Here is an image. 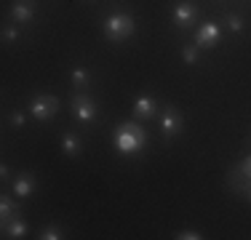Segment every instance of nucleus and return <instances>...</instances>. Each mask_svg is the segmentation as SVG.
Returning a JSON list of instances; mask_svg holds the SVG:
<instances>
[{"instance_id": "obj_1", "label": "nucleus", "mask_w": 251, "mask_h": 240, "mask_svg": "<svg viewBox=\"0 0 251 240\" xmlns=\"http://www.w3.org/2000/svg\"><path fill=\"white\" fill-rule=\"evenodd\" d=\"M112 142H115V149L121 155H136L147 144V131L136 123H121L112 134Z\"/></svg>"}, {"instance_id": "obj_2", "label": "nucleus", "mask_w": 251, "mask_h": 240, "mask_svg": "<svg viewBox=\"0 0 251 240\" xmlns=\"http://www.w3.org/2000/svg\"><path fill=\"white\" fill-rule=\"evenodd\" d=\"M101 29H104L107 40L121 43V40H126V38H131V35H134V19H131V14L112 11V14L104 19V24H101Z\"/></svg>"}, {"instance_id": "obj_3", "label": "nucleus", "mask_w": 251, "mask_h": 240, "mask_svg": "<svg viewBox=\"0 0 251 240\" xmlns=\"http://www.w3.org/2000/svg\"><path fill=\"white\" fill-rule=\"evenodd\" d=\"M29 112H32V118H38V120H49L59 112V99L56 96H49V94H40V96H35V99L29 101Z\"/></svg>"}, {"instance_id": "obj_4", "label": "nucleus", "mask_w": 251, "mask_h": 240, "mask_svg": "<svg viewBox=\"0 0 251 240\" xmlns=\"http://www.w3.org/2000/svg\"><path fill=\"white\" fill-rule=\"evenodd\" d=\"M70 107H73V115L75 120H80V123H91L94 118H97V104H94L88 96H73V101H70Z\"/></svg>"}, {"instance_id": "obj_5", "label": "nucleus", "mask_w": 251, "mask_h": 240, "mask_svg": "<svg viewBox=\"0 0 251 240\" xmlns=\"http://www.w3.org/2000/svg\"><path fill=\"white\" fill-rule=\"evenodd\" d=\"M195 19H198V8H195L190 0L176 3V8H174V24H176V29H190Z\"/></svg>"}, {"instance_id": "obj_6", "label": "nucleus", "mask_w": 251, "mask_h": 240, "mask_svg": "<svg viewBox=\"0 0 251 240\" xmlns=\"http://www.w3.org/2000/svg\"><path fill=\"white\" fill-rule=\"evenodd\" d=\"M184 125V118L179 115L176 110H171V107H166V112L160 115V131H163L166 139H171V136H176L179 131H182Z\"/></svg>"}, {"instance_id": "obj_7", "label": "nucleus", "mask_w": 251, "mask_h": 240, "mask_svg": "<svg viewBox=\"0 0 251 240\" xmlns=\"http://www.w3.org/2000/svg\"><path fill=\"white\" fill-rule=\"evenodd\" d=\"M219 43V24L214 22H206L203 27L198 29V38H195V46L198 48H214Z\"/></svg>"}, {"instance_id": "obj_8", "label": "nucleus", "mask_w": 251, "mask_h": 240, "mask_svg": "<svg viewBox=\"0 0 251 240\" xmlns=\"http://www.w3.org/2000/svg\"><path fill=\"white\" fill-rule=\"evenodd\" d=\"M11 16H14L16 24H29L35 16V3L32 0H16V3L11 5Z\"/></svg>"}, {"instance_id": "obj_9", "label": "nucleus", "mask_w": 251, "mask_h": 240, "mask_svg": "<svg viewBox=\"0 0 251 240\" xmlns=\"http://www.w3.org/2000/svg\"><path fill=\"white\" fill-rule=\"evenodd\" d=\"M155 112H158V101H155L152 96H139V99L134 101V115L136 118H152Z\"/></svg>"}, {"instance_id": "obj_10", "label": "nucleus", "mask_w": 251, "mask_h": 240, "mask_svg": "<svg viewBox=\"0 0 251 240\" xmlns=\"http://www.w3.org/2000/svg\"><path fill=\"white\" fill-rule=\"evenodd\" d=\"M14 192L16 197H29L35 192V176L32 173H19V176L14 179Z\"/></svg>"}, {"instance_id": "obj_11", "label": "nucleus", "mask_w": 251, "mask_h": 240, "mask_svg": "<svg viewBox=\"0 0 251 240\" xmlns=\"http://www.w3.org/2000/svg\"><path fill=\"white\" fill-rule=\"evenodd\" d=\"M62 152H64V155H70V158H77V155L83 152V142H80V136H75V134H64V136H62Z\"/></svg>"}, {"instance_id": "obj_12", "label": "nucleus", "mask_w": 251, "mask_h": 240, "mask_svg": "<svg viewBox=\"0 0 251 240\" xmlns=\"http://www.w3.org/2000/svg\"><path fill=\"white\" fill-rule=\"evenodd\" d=\"M3 232H5V238H25L27 235V224L19 219V216H14L11 221L3 224Z\"/></svg>"}, {"instance_id": "obj_13", "label": "nucleus", "mask_w": 251, "mask_h": 240, "mask_svg": "<svg viewBox=\"0 0 251 240\" xmlns=\"http://www.w3.org/2000/svg\"><path fill=\"white\" fill-rule=\"evenodd\" d=\"M0 216H3V224H5V221H11L14 216H19V208H16L8 197H3V200H0Z\"/></svg>"}, {"instance_id": "obj_14", "label": "nucleus", "mask_w": 251, "mask_h": 240, "mask_svg": "<svg viewBox=\"0 0 251 240\" xmlns=\"http://www.w3.org/2000/svg\"><path fill=\"white\" fill-rule=\"evenodd\" d=\"M73 86L75 88H86L88 86V70L86 67H75L73 70Z\"/></svg>"}, {"instance_id": "obj_15", "label": "nucleus", "mask_w": 251, "mask_h": 240, "mask_svg": "<svg viewBox=\"0 0 251 240\" xmlns=\"http://www.w3.org/2000/svg\"><path fill=\"white\" fill-rule=\"evenodd\" d=\"M38 238H40V240H62L64 235H62V230H59V227H53V224H51V227H46V230L40 232Z\"/></svg>"}, {"instance_id": "obj_16", "label": "nucleus", "mask_w": 251, "mask_h": 240, "mask_svg": "<svg viewBox=\"0 0 251 240\" xmlns=\"http://www.w3.org/2000/svg\"><path fill=\"white\" fill-rule=\"evenodd\" d=\"M182 59L187 64H195L198 62V46H187V48H182Z\"/></svg>"}, {"instance_id": "obj_17", "label": "nucleus", "mask_w": 251, "mask_h": 240, "mask_svg": "<svg viewBox=\"0 0 251 240\" xmlns=\"http://www.w3.org/2000/svg\"><path fill=\"white\" fill-rule=\"evenodd\" d=\"M227 27H230L232 32H241V29H243V19L238 14H230V16H227Z\"/></svg>"}, {"instance_id": "obj_18", "label": "nucleus", "mask_w": 251, "mask_h": 240, "mask_svg": "<svg viewBox=\"0 0 251 240\" xmlns=\"http://www.w3.org/2000/svg\"><path fill=\"white\" fill-rule=\"evenodd\" d=\"M25 123H27L25 112H14V115H11V125H14V128H25Z\"/></svg>"}, {"instance_id": "obj_19", "label": "nucleus", "mask_w": 251, "mask_h": 240, "mask_svg": "<svg viewBox=\"0 0 251 240\" xmlns=\"http://www.w3.org/2000/svg\"><path fill=\"white\" fill-rule=\"evenodd\" d=\"M19 38V27H5L3 29V40L5 43H11V40H16Z\"/></svg>"}, {"instance_id": "obj_20", "label": "nucleus", "mask_w": 251, "mask_h": 240, "mask_svg": "<svg viewBox=\"0 0 251 240\" xmlns=\"http://www.w3.org/2000/svg\"><path fill=\"white\" fill-rule=\"evenodd\" d=\"M176 240H201L198 232H193V230H184V232H179V235H174Z\"/></svg>"}, {"instance_id": "obj_21", "label": "nucleus", "mask_w": 251, "mask_h": 240, "mask_svg": "<svg viewBox=\"0 0 251 240\" xmlns=\"http://www.w3.org/2000/svg\"><path fill=\"white\" fill-rule=\"evenodd\" d=\"M243 192H246V197H249V200H251V182H249V187L243 190Z\"/></svg>"}]
</instances>
